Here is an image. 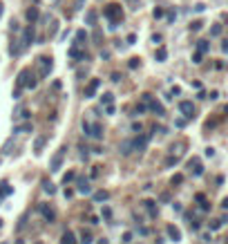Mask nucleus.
I'll return each instance as SVG.
<instances>
[{"mask_svg":"<svg viewBox=\"0 0 228 244\" xmlns=\"http://www.w3.org/2000/svg\"><path fill=\"white\" fill-rule=\"evenodd\" d=\"M83 132H85V137L94 139V141H101V139H103V126H101V123H90V121H83Z\"/></svg>","mask_w":228,"mask_h":244,"instance_id":"1","label":"nucleus"},{"mask_svg":"<svg viewBox=\"0 0 228 244\" xmlns=\"http://www.w3.org/2000/svg\"><path fill=\"white\" fill-rule=\"evenodd\" d=\"M103 16H105V18H110V27H112V29H116V25L121 23V18H123V14H121V7L119 5H108L105 9H103Z\"/></svg>","mask_w":228,"mask_h":244,"instance_id":"2","label":"nucleus"},{"mask_svg":"<svg viewBox=\"0 0 228 244\" xmlns=\"http://www.w3.org/2000/svg\"><path fill=\"white\" fill-rule=\"evenodd\" d=\"M101 88V79H92L87 83V88H85V99H92L94 94H96V90Z\"/></svg>","mask_w":228,"mask_h":244,"instance_id":"3","label":"nucleus"},{"mask_svg":"<svg viewBox=\"0 0 228 244\" xmlns=\"http://www.w3.org/2000/svg\"><path fill=\"white\" fill-rule=\"evenodd\" d=\"M148 141H150V135H141V132H139L137 139H132V143H134V150H143V148L148 146Z\"/></svg>","mask_w":228,"mask_h":244,"instance_id":"4","label":"nucleus"},{"mask_svg":"<svg viewBox=\"0 0 228 244\" xmlns=\"http://www.w3.org/2000/svg\"><path fill=\"white\" fill-rule=\"evenodd\" d=\"M63 157H65V148H61L58 152H56V157L52 159V173L61 170V164H63Z\"/></svg>","mask_w":228,"mask_h":244,"instance_id":"5","label":"nucleus"},{"mask_svg":"<svg viewBox=\"0 0 228 244\" xmlns=\"http://www.w3.org/2000/svg\"><path fill=\"white\" fill-rule=\"evenodd\" d=\"M38 63H40V76H47L52 72V58L43 56V58H38Z\"/></svg>","mask_w":228,"mask_h":244,"instance_id":"6","label":"nucleus"},{"mask_svg":"<svg viewBox=\"0 0 228 244\" xmlns=\"http://www.w3.org/2000/svg\"><path fill=\"white\" fill-rule=\"evenodd\" d=\"M70 56H72L74 61H85V54L81 52V45H76V43L70 47Z\"/></svg>","mask_w":228,"mask_h":244,"instance_id":"7","label":"nucleus"},{"mask_svg":"<svg viewBox=\"0 0 228 244\" xmlns=\"http://www.w3.org/2000/svg\"><path fill=\"white\" fill-rule=\"evenodd\" d=\"M148 105H150V110L154 112L157 117H163V114H166V110H163V105H161L159 101H154V99H150V103H148Z\"/></svg>","mask_w":228,"mask_h":244,"instance_id":"8","label":"nucleus"},{"mask_svg":"<svg viewBox=\"0 0 228 244\" xmlns=\"http://www.w3.org/2000/svg\"><path fill=\"white\" fill-rule=\"evenodd\" d=\"M179 110H181L188 119L192 117V112H195V108H192V103H190V101H181V103H179Z\"/></svg>","mask_w":228,"mask_h":244,"instance_id":"9","label":"nucleus"},{"mask_svg":"<svg viewBox=\"0 0 228 244\" xmlns=\"http://www.w3.org/2000/svg\"><path fill=\"white\" fill-rule=\"evenodd\" d=\"M119 150H121V155H130L132 150H134V143H132V139H125V141L121 143V148H119Z\"/></svg>","mask_w":228,"mask_h":244,"instance_id":"10","label":"nucleus"},{"mask_svg":"<svg viewBox=\"0 0 228 244\" xmlns=\"http://www.w3.org/2000/svg\"><path fill=\"white\" fill-rule=\"evenodd\" d=\"M40 213L45 215V220H47V222H54V220H56V213H54L52 208H47V206H45V204L40 206Z\"/></svg>","mask_w":228,"mask_h":244,"instance_id":"11","label":"nucleus"},{"mask_svg":"<svg viewBox=\"0 0 228 244\" xmlns=\"http://www.w3.org/2000/svg\"><path fill=\"white\" fill-rule=\"evenodd\" d=\"M168 235L172 238L175 242H179V240H181V231H179L177 226H172V224H170V226H168Z\"/></svg>","mask_w":228,"mask_h":244,"instance_id":"12","label":"nucleus"},{"mask_svg":"<svg viewBox=\"0 0 228 244\" xmlns=\"http://www.w3.org/2000/svg\"><path fill=\"white\" fill-rule=\"evenodd\" d=\"M78 193H83V195H90V193H92V186H90V182H78Z\"/></svg>","mask_w":228,"mask_h":244,"instance_id":"13","label":"nucleus"},{"mask_svg":"<svg viewBox=\"0 0 228 244\" xmlns=\"http://www.w3.org/2000/svg\"><path fill=\"white\" fill-rule=\"evenodd\" d=\"M61 244H76V240H74V233H72V231L63 233V240H61Z\"/></svg>","mask_w":228,"mask_h":244,"instance_id":"14","label":"nucleus"},{"mask_svg":"<svg viewBox=\"0 0 228 244\" xmlns=\"http://www.w3.org/2000/svg\"><path fill=\"white\" fill-rule=\"evenodd\" d=\"M34 43V27H27L25 29V45H32Z\"/></svg>","mask_w":228,"mask_h":244,"instance_id":"15","label":"nucleus"},{"mask_svg":"<svg viewBox=\"0 0 228 244\" xmlns=\"http://www.w3.org/2000/svg\"><path fill=\"white\" fill-rule=\"evenodd\" d=\"M36 18H38V7H29V9H27V20L34 23Z\"/></svg>","mask_w":228,"mask_h":244,"instance_id":"16","label":"nucleus"},{"mask_svg":"<svg viewBox=\"0 0 228 244\" xmlns=\"http://www.w3.org/2000/svg\"><path fill=\"white\" fill-rule=\"evenodd\" d=\"M190 168H195V175H201V173H204V168H201V164H199V159H190Z\"/></svg>","mask_w":228,"mask_h":244,"instance_id":"17","label":"nucleus"},{"mask_svg":"<svg viewBox=\"0 0 228 244\" xmlns=\"http://www.w3.org/2000/svg\"><path fill=\"white\" fill-rule=\"evenodd\" d=\"M85 43H87V34H85L83 29L76 32V45H85Z\"/></svg>","mask_w":228,"mask_h":244,"instance_id":"18","label":"nucleus"},{"mask_svg":"<svg viewBox=\"0 0 228 244\" xmlns=\"http://www.w3.org/2000/svg\"><path fill=\"white\" fill-rule=\"evenodd\" d=\"M143 206L148 208V213L152 215V217H154V215H157V208H154V202H152V199H146V202H143Z\"/></svg>","mask_w":228,"mask_h":244,"instance_id":"19","label":"nucleus"},{"mask_svg":"<svg viewBox=\"0 0 228 244\" xmlns=\"http://www.w3.org/2000/svg\"><path fill=\"white\" fill-rule=\"evenodd\" d=\"M81 244H92V233L90 231H83L81 233Z\"/></svg>","mask_w":228,"mask_h":244,"instance_id":"20","label":"nucleus"},{"mask_svg":"<svg viewBox=\"0 0 228 244\" xmlns=\"http://www.w3.org/2000/svg\"><path fill=\"white\" fill-rule=\"evenodd\" d=\"M85 23H87V25L96 23V11H87V14H85Z\"/></svg>","mask_w":228,"mask_h":244,"instance_id":"21","label":"nucleus"},{"mask_svg":"<svg viewBox=\"0 0 228 244\" xmlns=\"http://www.w3.org/2000/svg\"><path fill=\"white\" fill-rule=\"evenodd\" d=\"M108 197H110V193H108V190H99L96 195H94V199H96V202H105Z\"/></svg>","mask_w":228,"mask_h":244,"instance_id":"22","label":"nucleus"},{"mask_svg":"<svg viewBox=\"0 0 228 244\" xmlns=\"http://www.w3.org/2000/svg\"><path fill=\"white\" fill-rule=\"evenodd\" d=\"M168 58V52H166V47H159L157 49V61H161V63H163Z\"/></svg>","mask_w":228,"mask_h":244,"instance_id":"23","label":"nucleus"},{"mask_svg":"<svg viewBox=\"0 0 228 244\" xmlns=\"http://www.w3.org/2000/svg\"><path fill=\"white\" fill-rule=\"evenodd\" d=\"M112 101H114V94H110V92H105V94L101 96V103H103V105H110Z\"/></svg>","mask_w":228,"mask_h":244,"instance_id":"24","label":"nucleus"},{"mask_svg":"<svg viewBox=\"0 0 228 244\" xmlns=\"http://www.w3.org/2000/svg\"><path fill=\"white\" fill-rule=\"evenodd\" d=\"M197 49L201 52V54H206V52H208V41H199V43H197Z\"/></svg>","mask_w":228,"mask_h":244,"instance_id":"25","label":"nucleus"},{"mask_svg":"<svg viewBox=\"0 0 228 244\" xmlns=\"http://www.w3.org/2000/svg\"><path fill=\"white\" fill-rule=\"evenodd\" d=\"M43 146H45V137H38V139H36V152H40Z\"/></svg>","mask_w":228,"mask_h":244,"instance_id":"26","label":"nucleus"},{"mask_svg":"<svg viewBox=\"0 0 228 244\" xmlns=\"http://www.w3.org/2000/svg\"><path fill=\"white\" fill-rule=\"evenodd\" d=\"M9 193H11V188H9L7 184H2V186H0V197H5V195H9Z\"/></svg>","mask_w":228,"mask_h":244,"instance_id":"27","label":"nucleus"},{"mask_svg":"<svg viewBox=\"0 0 228 244\" xmlns=\"http://www.w3.org/2000/svg\"><path fill=\"white\" fill-rule=\"evenodd\" d=\"M224 222H226V220H215V222H210V229H213V231H217V229H219Z\"/></svg>","mask_w":228,"mask_h":244,"instance_id":"28","label":"nucleus"},{"mask_svg":"<svg viewBox=\"0 0 228 244\" xmlns=\"http://www.w3.org/2000/svg\"><path fill=\"white\" fill-rule=\"evenodd\" d=\"M201 58H204V54H201V52L197 49V52L192 54V61H195V63H201Z\"/></svg>","mask_w":228,"mask_h":244,"instance_id":"29","label":"nucleus"},{"mask_svg":"<svg viewBox=\"0 0 228 244\" xmlns=\"http://www.w3.org/2000/svg\"><path fill=\"white\" fill-rule=\"evenodd\" d=\"M210 34H213V36H219V34H222V25H215L213 29H210Z\"/></svg>","mask_w":228,"mask_h":244,"instance_id":"30","label":"nucleus"},{"mask_svg":"<svg viewBox=\"0 0 228 244\" xmlns=\"http://www.w3.org/2000/svg\"><path fill=\"white\" fill-rule=\"evenodd\" d=\"M181 182H184V175H175V177H172V186H175V184H181Z\"/></svg>","mask_w":228,"mask_h":244,"instance_id":"31","label":"nucleus"},{"mask_svg":"<svg viewBox=\"0 0 228 244\" xmlns=\"http://www.w3.org/2000/svg\"><path fill=\"white\" fill-rule=\"evenodd\" d=\"M45 190L49 193V195H54V193H56V188H54V184H45Z\"/></svg>","mask_w":228,"mask_h":244,"instance_id":"32","label":"nucleus"},{"mask_svg":"<svg viewBox=\"0 0 228 244\" xmlns=\"http://www.w3.org/2000/svg\"><path fill=\"white\" fill-rule=\"evenodd\" d=\"M29 130H32V126H29V123H25V126L18 128V132H29Z\"/></svg>","mask_w":228,"mask_h":244,"instance_id":"33","label":"nucleus"},{"mask_svg":"<svg viewBox=\"0 0 228 244\" xmlns=\"http://www.w3.org/2000/svg\"><path fill=\"white\" fill-rule=\"evenodd\" d=\"M27 117H29V112H27V110H20V112H18V119H27Z\"/></svg>","mask_w":228,"mask_h":244,"instance_id":"34","label":"nucleus"},{"mask_svg":"<svg viewBox=\"0 0 228 244\" xmlns=\"http://www.w3.org/2000/svg\"><path fill=\"white\" fill-rule=\"evenodd\" d=\"M123 242L130 244V242H132V233H125V235H123Z\"/></svg>","mask_w":228,"mask_h":244,"instance_id":"35","label":"nucleus"},{"mask_svg":"<svg viewBox=\"0 0 228 244\" xmlns=\"http://www.w3.org/2000/svg\"><path fill=\"white\" fill-rule=\"evenodd\" d=\"M154 132H161V135H166V128H163V126H154Z\"/></svg>","mask_w":228,"mask_h":244,"instance_id":"36","label":"nucleus"},{"mask_svg":"<svg viewBox=\"0 0 228 244\" xmlns=\"http://www.w3.org/2000/svg\"><path fill=\"white\" fill-rule=\"evenodd\" d=\"M137 65H139V58H130V67H132V70H134Z\"/></svg>","mask_w":228,"mask_h":244,"instance_id":"37","label":"nucleus"},{"mask_svg":"<svg viewBox=\"0 0 228 244\" xmlns=\"http://www.w3.org/2000/svg\"><path fill=\"white\" fill-rule=\"evenodd\" d=\"M161 16H163V9H161V7L154 9V18H161Z\"/></svg>","mask_w":228,"mask_h":244,"instance_id":"38","label":"nucleus"},{"mask_svg":"<svg viewBox=\"0 0 228 244\" xmlns=\"http://www.w3.org/2000/svg\"><path fill=\"white\" fill-rule=\"evenodd\" d=\"M112 81H114V83H119V81H121V74L114 72V74H112Z\"/></svg>","mask_w":228,"mask_h":244,"instance_id":"39","label":"nucleus"},{"mask_svg":"<svg viewBox=\"0 0 228 244\" xmlns=\"http://www.w3.org/2000/svg\"><path fill=\"white\" fill-rule=\"evenodd\" d=\"M72 179H74V173H67V175H65V184L72 182Z\"/></svg>","mask_w":228,"mask_h":244,"instance_id":"40","label":"nucleus"},{"mask_svg":"<svg viewBox=\"0 0 228 244\" xmlns=\"http://www.w3.org/2000/svg\"><path fill=\"white\" fill-rule=\"evenodd\" d=\"M201 25H204V23H199V20H197V23H192V29H195V32H197V29H201Z\"/></svg>","mask_w":228,"mask_h":244,"instance_id":"41","label":"nucleus"},{"mask_svg":"<svg viewBox=\"0 0 228 244\" xmlns=\"http://www.w3.org/2000/svg\"><path fill=\"white\" fill-rule=\"evenodd\" d=\"M132 130H134V132H141L143 128H141V123H134V126H132Z\"/></svg>","mask_w":228,"mask_h":244,"instance_id":"42","label":"nucleus"},{"mask_svg":"<svg viewBox=\"0 0 228 244\" xmlns=\"http://www.w3.org/2000/svg\"><path fill=\"white\" fill-rule=\"evenodd\" d=\"M222 206H224V208H228V197H226V199L222 202Z\"/></svg>","mask_w":228,"mask_h":244,"instance_id":"43","label":"nucleus"},{"mask_svg":"<svg viewBox=\"0 0 228 244\" xmlns=\"http://www.w3.org/2000/svg\"><path fill=\"white\" fill-rule=\"evenodd\" d=\"M222 47H224V52H228V41H226V43L222 45Z\"/></svg>","mask_w":228,"mask_h":244,"instance_id":"44","label":"nucleus"},{"mask_svg":"<svg viewBox=\"0 0 228 244\" xmlns=\"http://www.w3.org/2000/svg\"><path fill=\"white\" fill-rule=\"evenodd\" d=\"M0 16H2V5H0Z\"/></svg>","mask_w":228,"mask_h":244,"instance_id":"45","label":"nucleus"},{"mask_svg":"<svg viewBox=\"0 0 228 244\" xmlns=\"http://www.w3.org/2000/svg\"><path fill=\"white\" fill-rule=\"evenodd\" d=\"M99 244H108V242H105V240H103V242H99Z\"/></svg>","mask_w":228,"mask_h":244,"instance_id":"46","label":"nucleus"}]
</instances>
